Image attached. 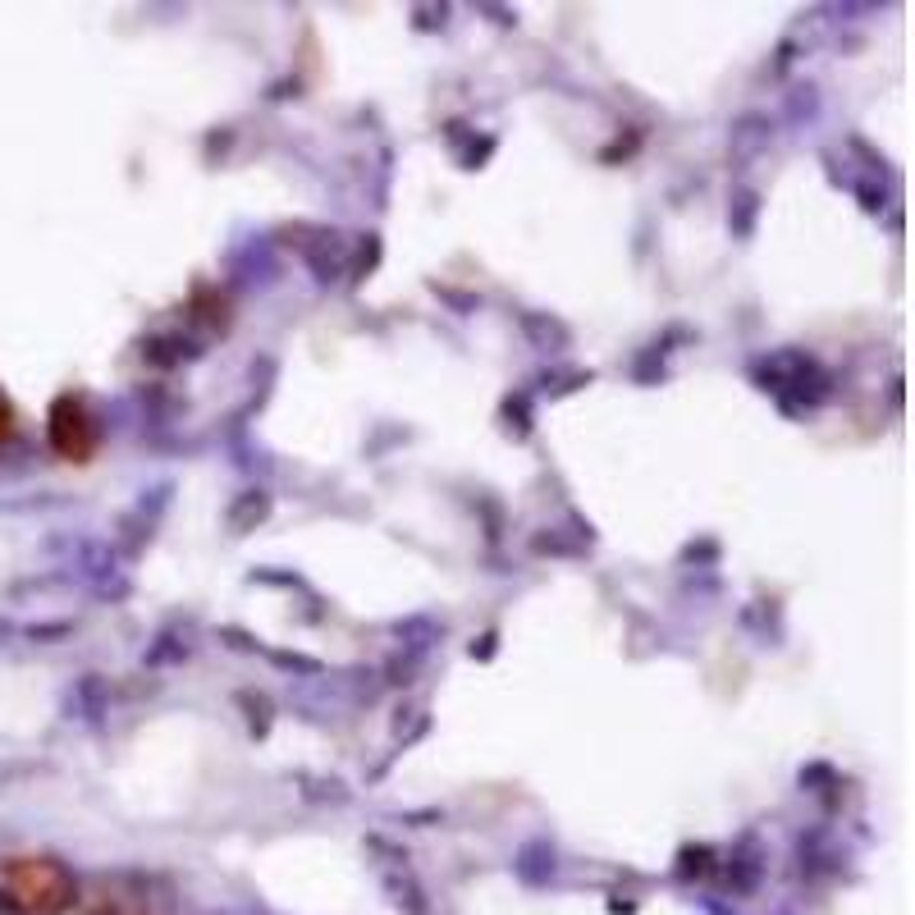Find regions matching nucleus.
<instances>
[{
	"label": "nucleus",
	"mask_w": 915,
	"mask_h": 915,
	"mask_svg": "<svg viewBox=\"0 0 915 915\" xmlns=\"http://www.w3.org/2000/svg\"><path fill=\"white\" fill-rule=\"evenodd\" d=\"M110 710V691L101 682V673H83L74 687L65 691V714L78 723H101Z\"/></svg>",
	"instance_id": "1"
},
{
	"label": "nucleus",
	"mask_w": 915,
	"mask_h": 915,
	"mask_svg": "<svg viewBox=\"0 0 915 915\" xmlns=\"http://www.w3.org/2000/svg\"><path fill=\"white\" fill-rule=\"evenodd\" d=\"M769 138H774V124H769V115H742L737 124H732L728 133V151L732 161H751V156H760V151L769 147Z\"/></svg>",
	"instance_id": "2"
},
{
	"label": "nucleus",
	"mask_w": 915,
	"mask_h": 915,
	"mask_svg": "<svg viewBox=\"0 0 915 915\" xmlns=\"http://www.w3.org/2000/svg\"><path fill=\"white\" fill-rule=\"evenodd\" d=\"M270 517V495L266 490H243V495L229 504L225 513V527L234 531V536H248V531H257L261 522Z\"/></svg>",
	"instance_id": "3"
},
{
	"label": "nucleus",
	"mask_w": 915,
	"mask_h": 915,
	"mask_svg": "<svg viewBox=\"0 0 915 915\" xmlns=\"http://www.w3.org/2000/svg\"><path fill=\"white\" fill-rule=\"evenodd\" d=\"M394 632L408 636V641H403V650H408V655H421V659H426V650H431L435 641H440L444 627L435 623V618H421V614H417V618H408V623H399Z\"/></svg>",
	"instance_id": "4"
},
{
	"label": "nucleus",
	"mask_w": 915,
	"mask_h": 915,
	"mask_svg": "<svg viewBox=\"0 0 915 915\" xmlns=\"http://www.w3.org/2000/svg\"><path fill=\"white\" fill-rule=\"evenodd\" d=\"M755 220H760V193L742 188V193L732 197V206H728V229L737 238H751L755 234Z\"/></svg>",
	"instance_id": "5"
},
{
	"label": "nucleus",
	"mask_w": 915,
	"mask_h": 915,
	"mask_svg": "<svg viewBox=\"0 0 915 915\" xmlns=\"http://www.w3.org/2000/svg\"><path fill=\"white\" fill-rule=\"evenodd\" d=\"M522 330L536 339V348H563L568 344V325H559V321H549V316H540V312H527L522 316Z\"/></svg>",
	"instance_id": "6"
},
{
	"label": "nucleus",
	"mask_w": 915,
	"mask_h": 915,
	"mask_svg": "<svg viewBox=\"0 0 915 915\" xmlns=\"http://www.w3.org/2000/svg\"><path fill=\"white\" fill-rule=\"evenodd\" d=\"M183 655H188V646H183V641H174V636L165 632V636H156V646H151L142 659H147L151 668H161V664H174V659H183Z\"/></svg>",
	"instance_id": "7"
},
{
	"label": "nucleus",
	"mask_w": 915,
	"mask_h": 915,
	"mask_svg": "<svg viewBox=\"0 0 915 915\" xmlns=\"http://www.w3.org/2000/svg\"><path fill=\"white\" fill-rule=\"evenodd\" d=\"M856 197H861L865 211H883V206H888V202H883L888 193H883V188H874V183H856Z\"/></svg>",
	"instance_id": "8"
},
{
	"label": "nucleus",
	"mask_w": 915,
	"mask_h": 915,
	"mask_svg": "<svg viewBox=\"0 0 915 915\" xmlns=\"http://www.w3.org/2000/svg\"><path fill=\"white\" fill-rule=\"evenodd\" d=\"M69 632H74L69 623H42V627H28V636H33V641H46V636H69Z\"/></svg>",
	"instance_id": "9"
},
{
	"label": "nucleus",
	"mask_w": 915,
	"mask_h": 915,
	"mask_svg": "<svg viewBox=\"0 0 915 915\" xmlns=\"http://www.w3.org/2000/svg\"><path fill=\"white\" fill-rule=\"evenodd\" d=\"M10 636H19V627H14V623H10V618L0 614V646H5V641H10Z\"/></svg>",
	"instance_id": "10"
}]
</instances>
